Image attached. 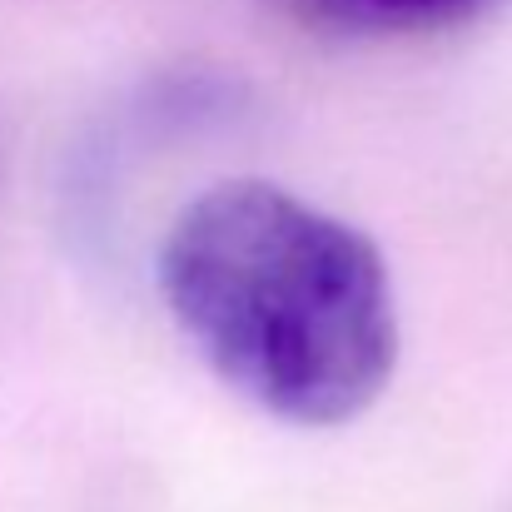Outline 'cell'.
Listing matches in <instances>:
<instances>
[{
	"instance_id": "2",
	"label": "cell",
	"mask_w": 512,
	"mask_h": 512,
	"mask_svg": "<svg viewBox=\"0 0 512 512\" xmlns=\"http://www.w3.org/2000/svg\"><path fill=\"white\" fill-rule=\"evenodd\" d=\"M284 15H294L299 25L329 30V35H363V40H383V35H423V30H443L463 15H473L488 0H274Z\"/></svg>"
},
{
	"instance_id": "1",
	"label": "cell",
	"mask_w": 512,
	"mask_h": 512,
	"mask_svg": "<svg viewBox=\"0 0 512 512\" xmlns=\"http://www.w3.org/2000/svg\"><path fill=\"white\" fill-rule=\"evenodd\" d=\"M160 304L194 358L289 428L363 418L398 368L383 249L274 179H219L179 204L155 254Z\"/></svg>"
}]
</instances>
